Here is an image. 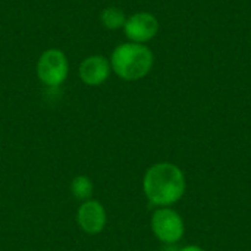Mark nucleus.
Segmentation results:
<instances>
[{
    "instance_id": "423d86ee",
    "label": "nucleus",
    "mask_w": 251,
    "mask_h": 251,
    "mask_svg": "<svg viewBox=\"0 0 251 251\" xmlns=\"http://www.w3.org/2000/svg\"><path fill=\"white\" fill-rule=\"evenodd\" d=\"M78 224L87 234H99L106 225V210L97 200H90L78 209Z\"/></svg>"
},
{
    "instance_id": "1a4fd4ad",
    "label": "nucleus",
    "mask_w": 251,
    "mask_h": 251,
    "mask_svg": "<svg viewBox=\"0 0 251 251\" xmlns=\"http://www.w3.org/2000/svg\"><path fill=\"white\" fill-rule=\"evenodd\" d=\"M125 15L118 7H107L101 12V22L106 28L116 29L119 26L125 25Z\"/></svg>"
},
{
    "instance_id": "20e7f679",
    "label": "nucleus",
    "mask_w": 251,
    "mask_h": 251,
    "mask_svg": "<svg viewBox=\"0 0 251 251\" xmlns=\"http://www.w3.org/2000/svg\"><path fill=\"white\" fill-rule=\"evenodd\" d=\"M151 228L163 243H176L184 234V224L179 215L171 209H160L153 215Z\"/></svg>"
},
{
    "instance_id": "f03ea898",
    "label": "nucleus",
    "mask_w": 251,
    "mask_h": 251,
    "mask_svg": "<svg viewBox=\"0 0 251 251\" xmlns=\"http://www.w3.org/2000/svg\"><path fill=\"white\" fill-rule=\"evenodd\" d=\"M153 65V53L140 43L121 44L112 54L113 71L126 81H135L149 74Z\"/></svg>"
},
{
    "instance_id": "7ed1b4c3",
    "label": "nucleus",
    "mask_w": 251,
    "mask_h": 251,
    "mask_svg": "<svg viewBox=\"0 0 251 251\" xmlns=\"http://www.w3.org/2000/svg\"><path fill=\"white\" fill-rule=\"evenodd\" d=\"M37 72L43 84L49 87H57L66 79L68 59L60 50H47L41 54L38 60Z\"/></svg>"
},
{
    "instance_id": "39448f33",
    "label": "nucleus",
    "mask_w": 251,
    "mask_h": 251,
    "mask_svg": "<svg viewBox=\"0 0 251 251\" xmlns=\"http://www.w3.org/2000/svg\"><path fill=\"white\" fill-rule=\"evenodd\" d=\"M125 34L134 43H144L151 40L159 31V22L151 13H135L125 21Z\"/></svg>"
},
{
    "instance_id": "0eeeda50",
    "label": "nucleus",
    "mask_w": 251,
    "mask_h": 251,
    "mask_svg": "<svg viewBox=\"0 0 251 251\" xmlns=\"http://www.w3.org/2000/svg\"><path fill=\"white\" fill-rule=\"evenodd\" d=\"M109 62L103 56H90L79 66V76L88 85H100L109 76Z\"/></svg>"
},
{
    "instance_id": "f257e3e1",
    "label": "nucleus",
    "mask_w": 251,
    "mask_h": 251,
    "mask_svg": "<svg viewBox=\"0 0 251 251\" xmlns=\"http://www.w3.org/2000/svg\"><path fill=\"white\" fill-rule=\"evenodd\" d=\"M185 190L184 175L179 168L171 163L151 166L144 176V193L157 206H168L178 201Z\"/></svg>"
},
{
    "instance_id": "6e6552de",
    "label": "nucleus",
    "mask_w": 251,
    "mask_h": 251,
    "mask_svg": "<svg viewBox=\"0 0 251 251\" xmlns=\"http://www.w3.org/2000/svg\"><path fill=\"white\" fill-rule=\"evenodd\" d=\"M71 191L75 199L87 200L93 193V182L88 176H84V175L76 176L71 184Z\"/></svg>"
},
{
    "instance_id": "9d476101",
    "label": "nucleus",
    "mask_w": 251,
    "mask_h": 251,
    "mask_svg": "<svg viewBox=\"0 0 251 251\" xmlns=\"http://www.w3.org/2000/svg\"><path fill=\"white\" fill-rule=\"evenodd\" d=\"M179 251H204L201 250L200 247H196V246H190V247H185V249H182V250Z\"/></svg>"
}]
</instances>
